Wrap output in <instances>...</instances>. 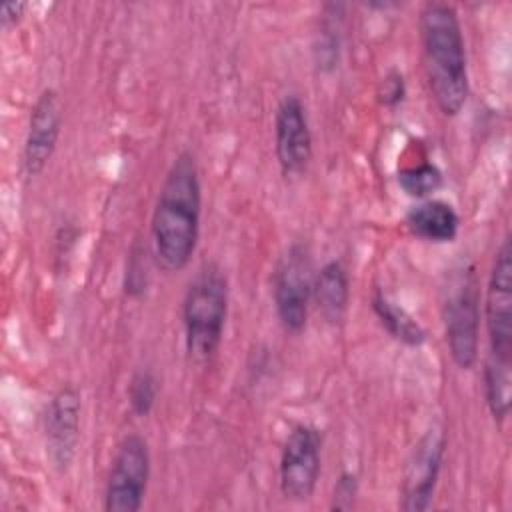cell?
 <instances>
[{"label":"cell","instance_id":"6da1fadb","mask_svg":"<svg viewBox=\"0 0 512 512\" xmlns=\"http://www.w3.org/2000/svg\"><path fill=\"white\" fill-rule=\"evenodd\" d=\"M200 214V172L194 156L180 152L164 176L150 222L154 254L166 272L188 266L198 244Z\"/></svg>","mask_w":512,"mask_h":512},{"label":"cell","instance_id":"7a4b0ae2","mask_svg":"<svg viewBox=\"0 0 512 512\" xmlns=\"http://www.w3.org/2000/svg\"><path fill=\"white\" fill-rule=\"evenodd\" d=\"M424 70L438 110L456 116L468 98V62L458 12L448 2L424 4L418 18Z\"/></svg>","mask_w":512,"mask_h":512},{"label":"cell","instance_id":"3957f363","mask_svg":"<svg viewBox=\"0 0 512 512\" xmlns=\"http://www.w3.org/2000/svg\"><path fill=\"white\" fill-rule=\"evenodd\" d=\"M228 312V282L222 270L208 262L192 278L182 302L186 352L196 362L210 360L224 334Z\"/></svg>","mask_w":512,"mask_h":512},{"label":"cell","instance_id":"277c9868","mask_svg":"<svg viewBox=\"0 0 512 512\" xmlns=\"http://www.w3.org/2000/svg\"><path fill=\"white\" fill-rule=\"evenodd\" d=\"M478 288L474 270L464 266L452 278L444 300V332L452 362L468 370L478 360Z\"/></svg>","mask_w":512,"mask_h":512},{"label":"cell","instance_id":"5b68a950","mask_svg":"<svg viewBox=\"0 0 512 512\" xmlns=\"http://www.w3.org/2000/svg\"><path fill=\"white\" fill-rule=\"evenodd\" d=\"M312 264L302 244H292L278 260L272 276V296L276 316L290 334H300L308 322L312 300Z\"/></svg>","mask_w":512,"mask_h":512},{"label":"cell","instance_id":"8992f818","mask_svg":"<svg viewBox=\"0 0 512 512\" xmlns=\"http://www.w3.org/2000/svg\"><path fill=\"white\" fill-rule=\"evenodd\" d=\"M150 478V450L146 438L128 434L116 446L112 456L106 490V512H138Z\"/></svg>","mask_w":512,"mask_h":512},{"label":"cell","instance_id":"52a82bcc","mask_svg":"<svg viewBox=\"0 0 512 512\" xmlns=\"http://www.w3.org/2000/svg\"><path fill=\"white\" fill-rule=\"evenodd\" d=\"M322 466V434L310 424H298L282 444L278 480L286 500H308L318 484Z\"/></svg>","mask_w":512,"mask_h":512},{"label":"cell","instance_id":"ba28073f","mask_svg":"<svg viewBox=\"0 0 512 512\" xmlns=\"http://www.w3.org/2000/svg\"><path fill=\"white\" fill-rule=\"evenodd\" d=\"M490 354L512 358V246L506 236L496 250L484 300Z\"/></svg>","mask_w":512,"mask_h":512},{"label":"cell","instance_id":"9c48e42d","mask_svg":"<svg viewBox=\"0 0 512 512\" xmlns=\"http://www.w3.org/2000/svg\"><path fill=\"white\" fill-rule=\"evenodd\" d=\"M444 448L446 436L438 426L428 428L414 444L402 474L400 508L404 512H422L430 508L442 468Z\"/></svg>","mask_w":512,"mask_h":512},{"label":"cell","instance_id":"30bf717a","mask_svg":"<svg viewBox=\"0 0 512 512\" xmlns=\"http://www.w3.org/2000/svg\"><path fill=\"white\" fill-rule=\"evenodd\" d=\"M82 400L74 386H62L48 402L44 412L46 456L58 472H66L76 456L80 440Z\"/></svg>","mask_w":512,"mask_h":512},{"label":"cell","instance_id":"8fae6325","mask_svg":"<svg viewBox=\"0 0 512 512\" xmlns=\"http://www.w3.org/2000/svg\"><path fill=\"white\" fill-rule=\"evenodd\" d=\"M274 148L286 178L300 176L312 158V132L306 108L296 94H286L276 106Z\"/></svg>","mask_w":512,"mask_h":512},{"label":"cell","instance_id":"7c38bea8","mask_svg":"<svg viewBox=\"0 0 512 512\" xmlns=\"http://www.w3.org/2000/svg\"><path fill=\"white\" fill-rule=\"evenodd\" d=\"M62 128V100L56 90L44 88L28 120V130L22 150V166L28 176H38L50 162Z\"/></svg>","mask_w":512,"mask_h":512},{"label":"cell","instance_id":"4fadbf2b","mask_svg":"<svg viewBox=\"0 0 512 512\" xmlns=\"http://www.w3.org/2000/svg\"><path fill=\"white\" fill-rule=\"evenodd\" d=\"M406 226L416 238L444 244L458 236L460 216L452 204L438 198H426L408 210Z\"/></svg>","mask_w":512,"mask_h":512},{"label":"cell","instance_id":"5bb4252c","mask_svg":"<svg viewBox=\"0 0 512 512\" xmlns=\"http://www.w3.org/2000/svg\"><path fill=\"white\" fill-rule=\"evenodd\" d=\"M312 298L326 322L340 324L344 320L350 300V278L340 260L326 262L314 276Z\"/></svg>","mask_w":512,"mask_h":512},{"label":"cell","instance_id":"9a60e30c","mask_svg":"<svg viewBox=\"0 0 512 512\" xmlns=\"http://www.w3.org/2000/svg\"><path fill=\"white\" fill-rule=\"evenodd\" d=\"M372 310L378 322L386 328V332L406 344V346H420L426 340V332L420 322L398 302L388 298L384 292L376 290L372 296Z\"/></svg>","mask_w":512,"mask_h":512},{"label":"cell","instance_id":"2e32d148","mask_svg":"<svg viewBox=\"0 0 512 512\" xmlns=\"http://www.w3.org/2000/svg\"><path fill=\"white\" fill-rule=\"evenodd\" d=\"M510 360L488 354L484 362V398L496 424H504L510 412Z\"/></svg>","mask_w":512,"mask_h":512},{"label":"cell","instance_id":"e0dca14e","mask_svg":"<svg viewBox=\"0 0 512 512\" xmlns=\"http://www.w3.org/2000/svg\"><path fill=\"white\" fill-rule=\"evenodd\" d=\"M398 184L408 196L426 200L442 186V172L432 162L412 164L398 172Z\"/></svg>","mask_w":512,"mask_h":512},{"label":"cell","instance_id":"ac0fdd59","mask_svg":"<svg viewBox=\"0 0 512 512\" xmlns=\"http://www.w3.org/2000/svg\"><path fill=\"white\" fill-rule=\"evenodd\" d=\"M158 396V380L152 370H138L134 372L128 384V402L136 416H146L154 408Z\"/></svg>","mask_w":512,"mask_h":512},{"label":"cell","instance_id":"d6986e66","mask_svg":"<svg viewBox=\"0 0 512 512\" xmlns=\"http://www.w3.org/2000/svg\"><path fill=\"white\" fill-rule=\"evenodd\" d=\"M404 94H406V84H404V76L398 72V70H392L388 72L382 82H380V90H378V96H380V102L384 106H396L404 100Z\"/></svg>","mask_w":512,"mask_h":512},{"label":"cell","instance_id":"ffe728a7","mask_svg":"<svg viewBox=\"0 0 512 512\" xmlns=\"http://www.w3.org/2000/svg\"><path fill=\"white\" fill-rule=\"evenodd\" d=\"M356 492H358L356 476L350 474V472L342 474L340 480H338L336 486H334L332 508H336V510H348V508H352L354 498H356Z\"/></svg>","mask_w":512,"mask_h":512},{"label":"cell","instance_id":"44dd1931","mask_svg":"<svg viewBox=\"0 0 512 512\" xmlns=\"http://www.w3.org/2000/svg\"><path fill=\"white\" fill-rule=\"evenodd\" d=\"M26 8H28L26 2H4L2 8H0V22H2V26L8 28V26L18 24L22 20Z\"/></svg>","mask_w":512,"mask_h":512}]
</instances>
